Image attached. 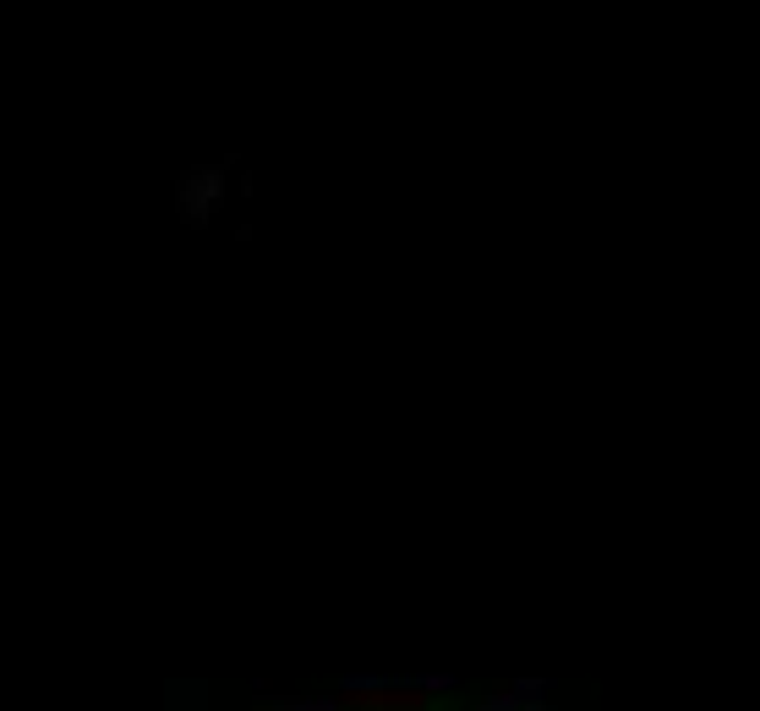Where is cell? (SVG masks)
<instances>
[{
    "instance_id": "1",
    "label": "cell",
    "mask_w": 760,
    "mask_h": 711,
    "mask_svg": "<svg viewBox=\"0 0 760 711\" xmlns=\"http://www.w3.org/2000/svg\"><path fill=\"white\" fill-rule=\"evenodd\" d=\"M339 711H427V690H394V684H350Z\"/></svg>"
},
{
    "instance_id": "2",
    "label": "cell",
    "mask_w": 760,
    "mask_h": 711,
    "mask_svg": "<svg viewBox=\"0 0 760 711\" xmlns=\"http://www.w3.org/2000/svg\"><path fill=\"white\" fill-rule=\"evenodd\" d=\"M285 711H339V701H318V706H307V701H285Z\"/></svg>"
}]
</instances>
